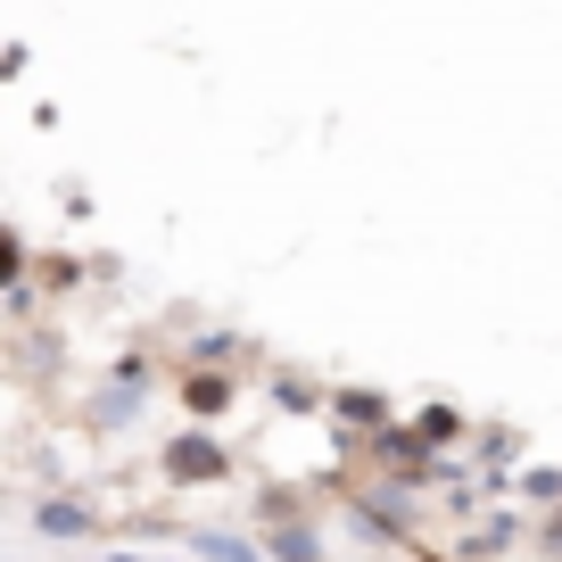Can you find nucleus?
<instances>
[{"instance_id": "f03ea898", "label": "nucleus", "mask_w": 562, "mask_h": 562, "mask_svg": "<svg viewBox=\"0 0 562 562\" xmlns=\"http://www.w3.org/2000/svg\"><path fill=\"white\" fill-rule=\"evenodd\" d=\"M175 397H182V414L191 422H224L232 405H240V381H232V372H215V364H191L175 381Z\"/></svg>"}, {"instance_id": "9d476101", "label": "nucleus", "mask_w": 562, "mask_h": 562, "mask_svg": "<svg viewBox=\"0 0 562 562\" xmlns=\"http://www.w3.org/2000/svg\"><path fill=\"white\" fill-rule=\"evenodd\" d=\"M554 546H562V513H554Z\"/></svg>"}, {"instance_id": "1a4fd4ad", "label": "nucleus", "mask_w": 562, "mask_h": 562, "mask_svg": "<svg viewBox=\"0 0 562 562\" xmlns=\"http://www.w3.org/2000/svg\"><path fill=\"white\" fill-rule=\"evenodd\" d=\"M0 290H25V240L0 224Z\"/></svg>"}, {"instance_id": "20e7f679", "label": "nucleus", "mask_w": 562, "mask_h": 562, "mask_svg": "<svg viewBox=\"0 0 562 562\" xmlns=\"http://www.w3.org/2000/svg\"><path fill=\"white\" fill-rule=\"evenodd\" d=\"M182 546H191L199 562H273V554H265V546L232 538V529H182Z\"/></svg>"}, {"instance_id": "423d86ee", "label": "nucleus", "mask_w": 562, "mask_h": 562, "mask_svg": "<svg viewBox=\"0 0 562 562\" xmlns=\"http://www.w3.org/2000/svg\"><path fill=\"white\" fill-rule=\"evenodd\" d=\"M265 554H273V562H323V538L306 521H281L273 538H265Z\"/></svg>"}, {"instance_id": "9b49d317", "label": "nucleus", "mask_w": 562, "mask_h": 562, "mask_svg": "<svg viewBox=\"0 0 562 562\" xmlns=\"http://www.w3.org/2000/svg\"><path fill=\"white\" fill-rule=\"evenodd\" d=\"M480 562H496V554H480Z\"/></svg>"}, {"instance_id": "f257e3e1", "label": "nucleus", "mask_w": 562, "mask_h": 562, "mask_svg": "<svg viewBox=\"0 0 562 562\" xmlns=\"http://www.w3.org/2000/svg\"><path fill=\"white\" fill-rule=\"evenodd\" d=\"M158 472L175 480V488H215V480H232V447L215 439L207 422H191L182 439H166V447H158Z\"/></svg>"}, {"instance_id": "39448f33", "label": "nucleus", "mask_w": 562, "mask_h": 562, "mask_svg": "<svg viewBox=\"0 0 562 562\" xmlns=\"http://www.w3.org/2000/svg\"><path fill=\"white\" fill-rule=\"evenodd\" d=\"M331 414L348 422V430H364V439H372V430L389 422V397H381V389H331Z\"/></svg>"}, {"instance_id": "0eeeda50", "label": "nucleus", "mask_w": 562, "mask_h": 562, "mask_svg": "<svg viewBox=\"0 0 562 562\" xmlns=\"http://www.w3.org/2000/svg\"><path fill=\"white\" fill-rule=\"evenodd\" d=\"M34 529L42 538H91V513L83 505H34Z\"/></svg>"}, {"instance_id": "6e6552de", "label": "nucleus", "mask_w": 562, "mask_h": 562, "mask_svg": "<svg viewBox=\"0 0 562 562\" xmlns=\"http://www.w3.org/2000/svg\"><path fill=\"white\" fill-rule=\"evenodd\" d=\"M521 496H529V505H562V472H554V463H529V472H521Z\"/></svg>"}, {"instance_id": "7ed1b4c3", "label": "nucleus", "mask_w": 562, "mask_h": 562, "mask_svg": "<svg viewBox=\"0 0 562 562\" xmlns=\"http://www.w3.org/2000/svg\"><path fill=\"white\" fill-rule=\"evenodd\" d=\"M414 439L430 447V456H447V447L472 439V422H463V405H422V414H414Z\"/></svg>"}]
</instances>
